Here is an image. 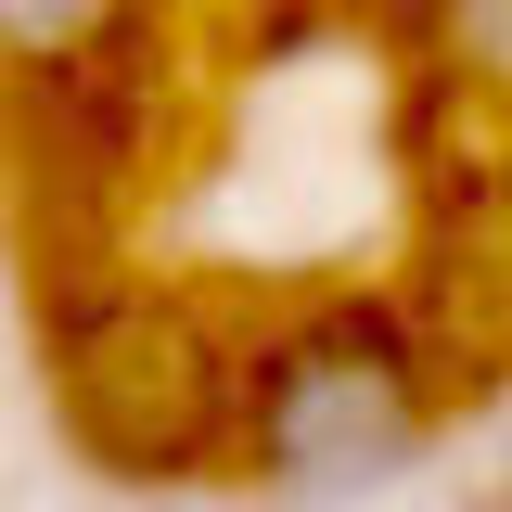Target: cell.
Segmentation results:
<instances>
[{"label": "cell", "mask_w": 512, "mask_h": 512, "mask_svg": "<svg viewBox=\"0 0 512 512\" xmlns=\"http://www.w3.org/2000/svg\"><path fill=\"white\" fill-rule=\"evenodd\" d=\"M141 13H154V0H0V77L77 90V77H103V64L141 39Z\"/></svg>", "instance_id": "3"}, {"label": "cell", "mask_w": 512, "mask_h": 512, "mask_svg": "<svg viewBox=\"0 0 512 512\" xmlns=\"http://www.w3.org/2000/svg\"><path fill=\"white\" fill-rule=\"evenodd\" d=\"M39 372H52V410L90 474L116 487H180V474H218V436H231V333L192 308V295H64L39 320Z\"/></svg>", "instance_id": "2"}, {"label": "cell", "mask_w": 512, "mask_h": 512, "mask_svg": "<svg viewBox=\"0 0 512 512\" xmlns=\"http://www.w3.org/2000/svg\"><path fill=\"white\" fill-rule=\"evenodd\" d=\"M448 436V346L384 295H308V308L231 333V436L218 474L269 512H372L397 500Z\"/></svg>", "instance_id": "1"}, {"label": "cell", "mask_w": 512, "mask_h": 512, "mask_svg": "<svg viewBox=\"0 0 512 512\" xmlns=\"http://www.w3.org/2000/svg\"><path fill=\"white\" fill-rule=\"evenodd\" d=\"M423 64L487 128H512V0H423Z\"/></svg>", "instance_id": "4"}]
</instances>
